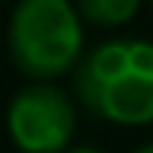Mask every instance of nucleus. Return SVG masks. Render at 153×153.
I'll use <instances>...</instances> for the list:
<instances>
[{"mask_svg":"<svg viewBox=\"0 0 153 153\" xmlns=\"http://www.w3.org/2000/svg\"><path fill=\"white\" fill-rule=\"evenodd\" d=\"M76 99L112 124L153 121V42L112 38L80 57Z\"/></svg>","mask_w":153,"mask_h":153,"instance_id":"obj_1","label":"nucleus"},{"mask_svg":"<svg viewBox=\"0 0 153 153\" xmlns=\"http://www.w3.org/2000/svg\"><path fill=\"white\" fill-rule=\"evenodd\" d=\"M10 57L19 74L54 80L80 64L83 29L70 0H19L7 32Z\"/></svg>","mask_w":153,"mask_h":153,"instance_id":"obj_2","label":"nucleus"},{"mask_svg":"<svg viewBox=\"0 0 153 153\" xmlns=\"http://www.w3.org/2000/svg\"><path fill=\"white\" fill-rule=\"evenodd\" d=\"M74 102L48 80L22 86L7 108L10 137L22 153H64L74 137Z\"/></svg>","mask_w":153,"mask_h":153,"instance_id":"obj_3","label":"nucleus"},{"mask_svg":"<svg viewBox=\"0 0 153 153\" xmlns=\"http://www.w3.org/2000/svg\"><path fill=\"white\" fill-rule=\"evenodd\" d=\"M140 10V0H80V13L96 26H121Z\"/></svg>","mask_w":153,"mask_h":153,"instance_id":"obj_4","label":"nucleus"},{"mask_svg":"<svg viewBox=\"0 0 153 153\" xmlns=\"http://www.w3.org/2000/svg\"><path fill=\"white\" fill-rule=\"evenodd\" d=\"M67 153H99V150H93V147H76V150H67Z\"/></svg>","mask_w":153,"mask_h":153,"instance_id":"obj_5","label":"nucleus"},{"mask_svg":"<svg viewBox=\"0 0 153 153\" xmlns=\"http://www.w3.org/2000/svg\"><path fill=\"white\" fill-rule=\"evenodd\" d=\"M134 153H153V143H143L140 150H134Z\"/></svg>","mask_w":153,"mask_h":153,"instance_id":"obj_6","label":"nucleus"},{"mask_svg":"<svg viewBox=\"0 0 153 153\" xmlns=\"http://www.w3.org/2000/svg\"><path fill=\"white\" fill-rule=\"evenodd\" d=\"M150 3H153V0H150Z\"/></svg>","mask_w":153,"mask_h":153,"instance_id":"obj_7","label":"nucleus"}]
</instances>
